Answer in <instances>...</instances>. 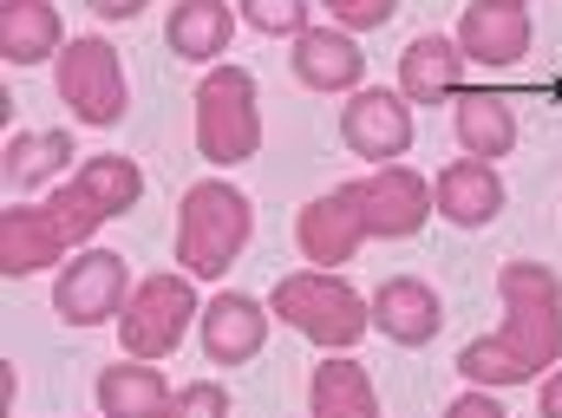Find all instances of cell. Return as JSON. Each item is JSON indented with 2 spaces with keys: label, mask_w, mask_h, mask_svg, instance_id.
Returning a JSON list of instances; mask_svg holds the SVG:
<instances>
[{
  "label": "cell",
  "mask_w": 562,
  "mask_h": 418,
  "mask_svg": "<svg viewBox=\"0 0 562 418\" xmlns=\"http://www.w3.org/2000/svg\"><path fill=\"white\" fill-rule=\"evenodd\" d=\"M497 301L504 320L497 334L471 340L458 353V373L471 386H530L537 373H550L562 360V281L543 262H504L497 269Z\"/></svg>",
  "instance_id": "obj_1"
},
{
  "label": "cell",
  "mask_w": 562,
  "mask_h": 418,
  "mask_svg": "<svg viewBox=\"0 0 562 418\" xmlns=\"http://www.w3.org/2000/svg\"><path fill=\"white\" fill-rule=\"evenodd\" d=\"M99 223H112V216L79 183L53 190L46 203H7L0 210V275L20 281V275L53 269L66 249H86L99 236Z\"/></svg>",
  "instance_id": "obj_2"
},
{
  "label": "cell",
  "mask_w": 562,
  "mask_h": 418,
  "mask_svg": "<svg viewBox=\"0 0 562 418\" xmlns=\"http://www.w3.org/2000/svg\"><path fill=\"white\" fill-rule=\"evenodd\" d=\"M256 236V203L223 183V177H203L183 190L177 203V269L190 281H216Z\"/></svg>",
  "instance_id": "obj_3"
},
{
  "label": "cell",
  "mask_w": 562,
  "mask_h": 418,
  "mask_svg": "<svg viewBox=\"0 0 562 418\" xmlns=\"http://www.w3.org/2000/svg\"><path fill=\"white\" fill-rule=\"evenodd\" d=\"M276 314L281 327H294L301 340H314L321 353H353L360 334L373 327V301L340 281L334 269H294V275L276 281Z\"/></svg>",
  "instance_id": "obj_4"
},
{
  "label": "cell",
  "mask_w": 562,
  "mask_h": 418,
  "mask_svg": "<svg viewBox=\"0 0 562 418\" xmlns=\"http://www.w3.org/2000/svg\"><path fill=\"white\" fill-rule=\"evenodd\" d=\"M196 150L216 170L249 163L262 150V105H256V79L243 66L203 72V86H196Z\"/></svg>",
  "instance_id": "obj_5"
},
{
  "label": "cell",
  "mask_w": 562,
  "mask_h": 418,
  "mask_svg": "<svg viewBox=\"0 0 562 418\" xmlns=\"http://www.w3.org/2000/svg\"><path fill=\"white\" fill-rule=\"evenodd\" d=\"M53 86H59V99H66V112L79 118V125H119L125 112H132V86H125V66H119V46L112 39H99V33H79V39H66V53H59V66H53Z\"/></svg>",
  "instance_id": "obj_6"
},
{
  "label": "cell",
  "mask_w": 562,
  "mask_h": 418,
  "mask_svg": "<svg viewBox=\"0 0 562 418\" xmlns=\"http://www.w3.org/2000/svg\"><path fill=\"white\" fill-rule=\"evenodd\" d=\"M190 320H203L190 275H150L132 287V307L119 314V340L132 360H164V353H177Z\"/></svg>",
  "instance_id": "obj_7"
},
{
  "label": "cell",
  "mask_w": 562,
  "mask_h": 418,
  "mask_svg": "<svg viewBox=\"0 0 562 418\" xmlns=\"http://www.w3.org/2000/svg\"><path fill=\"white\" fill-rule=\"evenodd\" d=\"M132 307V269L112 249H79L59 275H53V314L66 327H105Z\"/></svg>",
  "instance_id": "obj_8"
},
{
  "label": "cell",
  "mask_w": 562,
  "mask_h": 418,
  "mask_svg": "<svg viewBox=\"0 0 562 418\" xmlns=\"http://www.w3.org/2000/svg\"><path fill=\"white\" fill-rule=\"evenodd\" d=\"M347 196H353L367 236H380V242H406V236H419L425 216L438 210V203H431V183H425L413 163H373L367 177L347 183Z\"/></svg>",
  "instance_id": "obj_9"
},
{
  "label": "cell",
  "mask_w": 562,
  "mask_h": 418,
  "mask_svg": "<svg viewBox=\"0 0 562 418\" xmlns=\"http://www.w3.org/2000/svg\"><path fill=\"white\" fill-rule=\"evenodd\" d=\"M340 138L353 157L367 163H400L413 150V99L406 92H386V86H360L347 92L340 105Z\"/></svg>",
  "instance_id": "obj_10"
},
{
  "label": "cell",
  "mask_w": 562,
  "mask_h": 418,
  "mask_svg": "<svg viewBox=\"0 0 562 418\" xmlns=\"http://www.w3.org/2000/svg\"><path fill=\"white\" fill-rule=\"evenodd\" d=\"M537 39L530 0H471L458 20V53L471 66H517Z\"/></svg>",
  "instance_id": "obj_11"
},
{
  "label": "cell",
  "mask_w": 562,
  "mask_h": 418,
  "mask_svg": "<svg viewBox=\"0 0 562 418\" xmlns=\"http://www.w3.org/2000/svg\"><path fill=\"white\" fill-rule=\"evenodd\" d=\"M294 242H301V256H307L314 269H340V262H353L360 242H373V236H367V223H360L347 183H334L327 196L301 203V216H294Z\"/></svg>",
  "instance_id": "obj_12"
},
{
  "label": "cell",
  "mask_w": 562,
  "mask_h": 418,
  "mask_svg": "<svg viewBox=\"0 0 562 418\" xmlns=\"http://www.w3.org/2000/svg\"><path fill=\"white\" fill-rule=\"evenodd\" d=\"M504 177H497V163H484V157H458V163H445L438 177H431V203H438V216L445 223H458V229H484V223H497L504 216Z\"/></svg>",
  "instance_id": "obj_13"
},
{
  "label": "cell",
  "mask_w": 562,
  "mask_h": 418,
  "mask_svg": "<svg viewBox=\"0 0 562 418\" xmlns=\"http://www.w3.org/2000/svg\"><path fill=\"white\" fill-rule=\"evenodd\" d=\"M288 59H294V79L314 92H360L367 79V53L347 26H307Z\"/></svg>",
  "instance_id": "obj_14"
},
{
  "label": "cell",
  "mask_w": 562,
  "mask_h": 418,
  "mask_svg": "<svg viewBox=\"0 0 562 418\" xmlns=\"http://www.w3.org/2000/svg\"><path fill=\"white\" fill-rule=\"evenodd\" d=\"M262 340H269V307L256 294H216L203 307V353H210V366H243V360L262 353Z\"/></svg>",
  "instance_id": "obj_15"
},
{
  "label": "cell",
  "mask_w": 562,
  "mask_h": 418,
  "mask_svg": "<svg viewBox=\"0 0 562 418\" xmlns=\"http://www.w3.org/2000/svg\"><path fill=\"white\" fill-rule=\"evenodd\" d=\"M373 327L386 340H400V347H425L445 327V301H438L431 281L393 275V281H380V294H373Z\"/></svg>",
  "instance_id": "obj_16"
},
{
  "label": "cell",
  "mask_w": 562,
  "mask_h": 418,
  "mask_svg": "<svg viewBox=\"0 0 562 418\" xmlns=\"http://www.w3.org/2000/svg\"><path fill=\"white\" fill-rule=\"evenodd\" d=\"M307 418H380V386L353 353H321L307 380Z\"/></svg>",
  "instance_id": "obj_17"
},
{
  "label": "cell",
  "mask_w": 562,
  "mask_h": 418,
  "mask_svg": "<svg viewBox=\"0 0 562 418\" xmlns=\"http://www.w3.org/2000/svg\"><path fill=\"white\" fill-rule=\"evenodd\" d=\"M236 39V7L229 0H177L170 7V26H164V46L190 66H216Z\"/></svg>",
  "instance_id": "obj_18"
},
{
  "label": "cell",
  "mask_w": 562,
  "mask_h": 418,
  "mask_svg": "<svg viewBox=\"0 0 562 418\" xmlns=\"http://www.w3.org/2000/svg\"><path fill=\"white\" fill-rule=\"evenodd\" d=\"M464 53H458V39H445V33H419L406 53H400V92L413 99V105H438V99H458V86H464Z\"/></svg>",
  "instance_id": "obj_19"
},
{
  "label": "cell",
  "mask_w": 562,
  "mask_h": 418,
  "mask_svg": "<svg viewBox=\"0 0 562 418\" xmlns=\"http://www.w3.org/2000/svg\"><path fill=\"white\" fill-rule=\"evenodd\" d=\"M66 46L59 7L53 0H0V59L7 66H40Z\"/></svg>",
  "instance_id": "obj_20"
},
{
  "label": "cell",
  "mask_w": 562,
  "mask_h": 418,
  "mask_svg": "<svg viewBox=\"0 0 562 418\" xmlns=\"http://www.w3.org/2000/svg\"><path fill=\"white\" fill-rule=\"evenodd\" d=\"M458 144H464V157H484V163H497V157H510L517 150V112H510V99H497V92H458Z\"/></svg>",
  "instance_id": "obj_21"
},
{
  "label": "cell",
  "mask_w": 562,
  "mask_h": 418,
  "mask_svg": "<svg viewBox=\"0 0 562 418\" xmlns=\"http://www.w3.org/2000/svg\"><path fill=\"white\" fill-rule=\"evenodd\" d=\"M170 386L150 360H125V366H105L99 373V413L105 418H164L170 413Z\"/></svg>",
  "instance_id": "obj_22"
},
{
  "label": "cell",
  "mask_w": 562,
  "mask_h": 418,
  "mask_svg": "<svg viewBox=\"0 0 562 418\" xmlns=\"http://www.w3.org/2000/svg\"><path fill=\"white\" fill-rule=\"evenodd\" d=\"M72 183L105 210V216H125V210H138L144 196V170L132 157H119V150H99V157H86L79 170H72Z\"/></svg>",
  "instance_id": "obj_23"
},
{
  "label": "cell",
  "mask_w": 562,
  "mask_h": 418,
  "mask_svg": "<svg viewBox=\"0 0 562 418\" xmlns=\"http://www.w3.org/2000/svg\"><path fill=\"white\" fill-rule=\"evenodd\" d=\"M66 157H72V138H66V132H13V138H7V157H0L7 190H33V183L59 177Z\"/></svg>",
  "instance_id": "obj_24"
},
{
  "label": "cell",
  "mask_w": 562,
  "mask_h": 418,
  "mask_svg": "<svg viewBox=\"0 0 562 418\" xmlns=\"http://www.w3.org/2000/svg\"><path fill=\"white\" fill-rule=\"evenodd\" d=\"M307 7L314 0H243V20L256 26V33H269V39H301L307 33Z\"/></svg>",
  "instance_id": "obj_25"
},
{
  "label": "cell",
  "mask_w": 562,
  "mask_h": 418,
  "mask_svg": "<svg viewBox=\"0 0 562 418\" xmlns=\"http://www.w3.org/2000/svg\"><path fill=\"white\" fill-rule=\"evenodd\" d=\"M314 7H327V20L347 26V33H373L400 13V0H314Z\"/></svg>",
  "instance_id": "obj_26"
},
{
  "label": "cell",
  "mask_w": 562,
  "mask_h": 418,
  "mask_svg": "<svg viewBox=\"0 0 562 418\" xmlns=\"http://www.w3.org/2000/svg\"><path fill=\"white\" fill-rule=\"evenodd\" d=\"M164 418H229V393L216 380H190V386H177Z\"/></svg>",
  "instance_id": "obj_27"
},
{
  "label": "cell",
  "mask_w": 562,
  "mask_h": 418,
  "mask_svg": "<svg viewBox=\"0 0 562 418\" xmlns=\"http://www.w3.org/2000/svg\"><path fill=\"white\" fill-rule=\"evenodd\" d=\"M445 418H510V413H504V406H497L484 386H471L464 399H451V406H445Z\"/></svg>",
  "instance_id": "obj_28"
},
{
  "label": "cell",
  "mask_w": 562,
  "mask_h": 418,
  "mask_svg": "<svg viewBox=\"0 0 562 418\" xmlns=\"http://www.w3.org/2000/svg\"><path fill=\"white\" fill-rule=\"evenodd\" d=\"M144 7H150V0H92V13H99V20H138Z\"/></svg>",
  "instance_id": "obj_29"
},
{
  "label": "cell",
  "mask_w": 562,
  "mask_h": 418,
  "mask_svg": "<svg viewBox=\"0 0 562 418\" xmlns=\"http://www.w3.org/2000/svg\"><path fill=\"white\" fill-rule=\"evenodd\" d=\"M543 418H562V366L543 380Z\"/></svg>",
  "instance_id": "obj_30"
}]
</instances>
